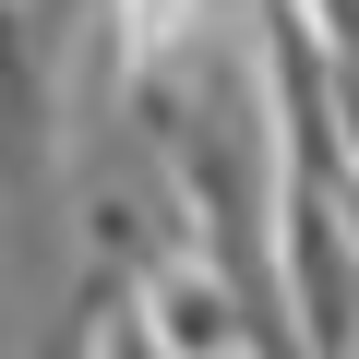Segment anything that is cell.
<instances>
[{
  "instance_id": "cell-2",
  "label": "cell",
  "mask_w": 359,
  "mask_h": 359,
  "mask_svg": "<svg viewBox=\"0 0 359 359\" xmlns=\"http://www.w3.org/2000/svg\"><path fill=\"white\" fill-rule=\"evenodd\" d=\"M96 359H168V347H156L144 311H108V323H96Z\"/></svg>"
},
{
  "instance_id": "cell-1",
  "label": "cell",
  "mask_w": 359,
  "mask_h": 359,
  "mask_svg": "<svg viewBox=\"0 0 359 359\" xmlns=\"http://www.w3.org/2000/svg\"><path fill=\"white\" fill-rule=\"evenodd\" d=\"M132 311L156 323V347H168V359H264V347H252V299H240L204 252H192V264H168Z\"/></svg>"
}]
</instances>
